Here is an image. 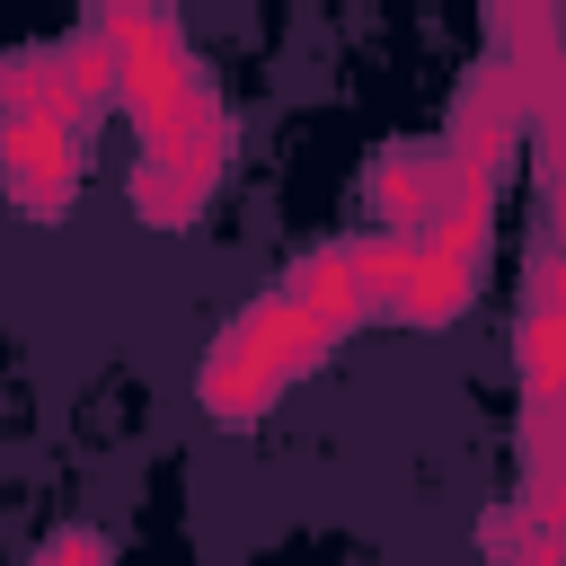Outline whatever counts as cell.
<instances>
[{"instance_id":"obj_1","label":"cell","mask_w":566,"mask_h":566,"mask_svg":"<svg viewBox=\"0 0 566 566\" xmlns=\"http://www.w3.org/2000/svg\"><path fill=\"white\" fill-rule=\"evenodd\" d=\"M327 354H336V336H327L292 292H256V301L203 345V363H195V398H203L212 424L248 433V424H265V416L283 407V389H301Z\"/></svg>"},{"instance_id":"obj_2","label":"cell","mask_w":566,"mask_h":566,"mask_svg":"<svg viewBox=\"0 0 566 566\" xmlns=\"http://www.w3.org/2000/svg\"><path fill=\"white\" fill-rule=\"evenodd\" d=\"M522 142H531V80H522V62H504V53H478V62L460 71V88H451L442 159L460 168V186H469L478 203H495Z\"/></svg>"},{"instance_id":"obj_3","label":"cell","mask_w":566,"mask_h":566,"mask_svg":"<svg viewBox=\"0 0 566 566\" xmlns=\"http://www.w3.org/2000/svg\"><path fill=\"white\" fill-rule=\"evenodd\" d=\"M88 27L115 44L124 115L142 124V142H159L168 124H186V115L212 97V80L195 71V53H186V35H177L168 9H88Z\"/></svg>"},{"instance_id":"obj_4","label":"cell","mask_w":566,"mask_h":566,"mask_svg":"<svg viewBox=\"0 0 566 566\" xmlns=\"http://www.w3.org/2000/svg\"><path fill=\"white\" fill-rule=\"evenodd\" d=\"M221 159H230V106L203 97L186 124H168L159 142H142V159H133V212H142L150 230H186V221L212 203Z\"/></svg>"},{"instance_id":"obj_5","label":"cell","mask_w":566,"mask_h":566,"mask_svg":"<svg viewBox=\"0 0 566 566\" xmlns=\"http://www.w3.org/2000/svg\"><path fill=\"white\" fill-rule=\"evenodd\" d=\"M460 203H478V195L460 186V168L442 159V142H380L371 168H363V212L389 239H433Z\"/></svg>"},{"instance_id":"obj_6","label":"cell","mask_w":566,"mask_h":566,"mask_svg":"<svg viewBox=\"0 0 566 566\" xmlns=\"http://www.w3.org/2000/svg\"><path fill=\"white\" fill-rule=\"evenodd\" d=\"M80 177H88V133L80 124H18V115H0V195L27 221H62L80 203Z\"/></svg>"},{"instance_id":"obj_7","label":"cell","mask_w":566,"mask_h":566,"mask_svg":"<svg viewBox=\"0 0 566 566\" xmlns=\"http://www.w3.org/2000/svg\"><path fill=\"white\" fill-rule=\"evenodd\" d=\"M531 80V159H539V230L566 239V35L522 62Z\"/></svg>"},{"instance_id":"obj_8","label":"cell","mask_w":566,"mask_h":566,"mask_svg":"<svg viewBox=\"0 0 566 566\" xmlns=\"http://www.w3.org/2000/svg\"><path fill=\"white\" fill-rule=\"evenodd\" d=\"M0 115H18V124H80L88 133V115L71 97V53L62 44H18L0 62Z\"/></svg>"},{"instance_id":"obj_9","label":"cell","mask_w":566,"mask_h":566,"mask_svg":"<svg viewBox=\"0 0 566 566\" xmlns=\"http://www.w3.org/2000/svg\"><path fill=\"white\" fill-rule=\"evenodd\" d=\"M513 371H522V398H566V310L522 301V318H513Z\"/></svg>"},{"instance_id":"obj_10","label":"cell","mask_w":566,"mask_h":566,"mask_svg":"<svg viewBox=\"0 0 566 566\" xmlns=\"http://www.w3.org/2000/svg\"><path fill=\"white\" fill-rule=\"evenodd\" d=\"M478 548H486V566H566V531L531 522L513 495H504V504H486V522H478Z\"/></svg>"},{"instance_id":"obj_11","label":"cell","mask_w":566,"mask_h":566,"mask_svg":"<svg viewBox=\"0 0 566 566\" xmlns=\"http://www.w3.org/2000/svg\"><path fill=\"white\" fill-rule=\"evenodd\" d=\"M486 35H495L504 62H531V53H548L566 35V9L557 0H486Z\"/></svg>"},{"instance_id":"obj_12","label":"cell","mask_w":566,"mask_h":566,"mask_svg":"<svg viewBox=\"0 0 566 566\" xmlns=\"http://www.w3.org/2000/svg\"><path fill=\"white\" fill-rule=\"evenodd\" d=\"M35 566H115V548H106L97 531H53V539L35 548Z\"/></svg>"},{"instance_id":"obj_13","label":"cell","mask_w":566,"mask_h":566,"mask_svg":"<svg viewBox=\"0 0 566 566\" xmlns=\"http://www.w3.org/2000/svg\"><path fill=\"white\" fill-rule=\"evenodd\" d=\"M97 9H168V0H97Z\"/></svg>"}]
</instances>
